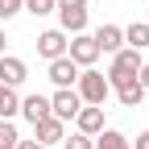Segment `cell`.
<instances>
[{"mask_svg":"<svg viewBox=\"0 0 149 149\" xmlns=\"http://www.w3.org/2000/svg\"><path fill=\"white\" fill-rule=\"evenodd\" d=\"M54 13H58V29L66 37L87 29V0H54Z\"/></svg>","mask_w":149,"mask_h":149,"instance_id":"3957f363","label":"cell"},{"mask_svg":"<svg viewBox=\"0 0 149 149\" xmlns=\"http://www.w3.org/2000/svg\"><path fill=\"white\" fill-rule=\"evenodd\" d=\"M100 128H104V108H91V104H83V108H79V116H74V133L95 137Z\"/></svg>","mask_w":149,"mask_h":149,"instance_id":"8fae6325","label":"cell"},{"mask_svg":"<svg viewBox=\"0 0 149 149\" xmlns=\"http://www.w3.org/2000/svg\"><path fill=\"white\" fill-rule=\"evenodd\" d=\"M145 95H149V91H145L141 83H128V87H120V91H116V100H120L124 108H137V104H145Z\"/></svg>","mask_w":149,"mask_h":149,"instance_id":"2e32d148","label":"cell"},{"mask_svg":"<svg viewBox=\"0 0 149 149\" xmlns=\"http://www.w3.org/2000/svg\"><path fill=\"white\" fill-rule=\"evenodd\" d=\"M95 149H128V137L120 128H100L95 133Z\"/></svg>","mask_w":149,"mask_h":149,"instance_id":"5bb4252c","label":"cell"},{"mask_svg":"<svg viewBox=\"0 0 149 149\" xmlns=\"http://www.w3.org/2000/svg\"><path fill=\"white\" fill-rule=\"evenodd\" d=\"M17 112H21L29 124L46 120V116H50V95H37V91H33V95H25V100H21V108H17Z\"/></svg>","mask_w":149,"mask_h":149,"instance_id":"7c38bea8","label":"cell"},{"mask_svg":"<svg viewBox=\"0 0 149 149\" xmlns=\"http://www.w3.org/2000/svg\"><path fill=\"white\" fill-rule=\"evenodd\" d=\"M25 79H29L25 58H17V54H4V58H0V83H4V87H21Z\"/></svg>","mask_w":149,"mask_h":149,"instance_id":"52a82bcc","label":"cell"},{"mask_svg":"<svg viewBox=\"0 0 149 149\" xmlns=\"http://www.w3.org/2000/svg\"><path fill=\"white\" fill-rule=\"evenodd\" d=\"M128 149H149V128H145V133H137V145H128Z\"/></svg>","mask_w":149,"mask_h":149,"instance_id":"7402d4cb","label":"cell"},{"mask_svg":"<svg viewBox=\"0 0 149 149\" xmlns=\"http://www.w3.org/2000/svg\"><path fill=\"white\" fill-rule=\"evenodd\" d=\"M137 70H141V50H116L112 54V66H108V87L112 91H120V87H128V83H137Z\"/></svg>","mask_w":149,"mask_h":149,"instance_id":"6da1fadb","label":"cell"},{"mask_svg":"<svg viewBox=\"0 0 149 149\" xmlns=\"http://www.w3.org/2000/svg\"><path fill=\"white\" fill-rule=\"evenodd\" d=\"M66 42H70V37L62 29H42V33H37V54H42L46 62H54V58L66 54Z\"/></svg>","mask_w":149,"mask_h":149,"instance_id":"8992f818","label":"cell"},{"mask_svg":"<svg viewBox=\"0 0 149 149\" xmlns=\"http://www.w3.org/2000/svg\"><path fill=\"white\" fill-rule=\"evenodd\" d=\"M4 46H8V37H4V29H0V58H4Z\"/></svg>","mask_w":149,"mask_h":149,"instance_id":"cb8c5ba5","label":"cell"},{"mask_svg":"<svg viewBox=\"0 0 149 149\" xmlns=\"http://www.w3.org/2000/svg\"><path fill=\"white\" fill-rule=\"evenodd\" d=\"M124 46H128V50H149V21L124 25Z\"/></svg>","mask_w":149,"mask_h":149,"instance_id":"4fadbf2b","label":"cell"},{"mask_svg":"<svg viewBox=\"0 0 149 149\" xmlns=\"http://www.w3.org/2000/svg\"><path fill=\"white\" fill-rule=\"evenodd\" d=\"M25 13L29 17H50L54 13V0H25Z\"/></svg>","mask_w":149,"mask_h":149,"instance_id":"ffe728a7","label":"cell"},{"mask_svg":"<svg viewBox=\"0 0 149 149\" xmlns=\"http://www.w3.org/2000/svg\"><path fill=\"white\" fill-rule=\"evenodd\" d=\"M17 108H21V95H17V87H4L0 83V120H13Z\"/></svg>","mask_w":149,"mask_h":149,"instance_id":"9a60e30c","label":"cell"},{"mask_svg":"<svg viewBox=\"0 0 149 149\" xmlns=\"http://www.w3.org/2000/svg\"><path fill=\"white\" fill-rule=\"evenodd\" d=\"M17 13H25V0H0V25L13 21Z\"/></svg>","mask_w":149,"mask_h":149,"instance_id":"d6986e66","label":"cell"},{"mask_svg":"<svg viewBox=\"0 0 149 149\" xmlns=\"http://www.w3.org/2000/svg\"><path fill=\"white\" fill-rule=\"evenodd\" d=\"M17 149H46L42 141H17Z\"/></svg>","mask_w":149,"mask_h":149,"instance_id":"603a6c76","label":"cell"},{"mask_svg":"<svg viewBox=\"0 0 149 149\" xmlns=\"http://www.w3.org/2000/svg\"><path fill=\"white\" fill-rule=\"evenodd\" d=\"M145 104H149V95H145Z\"/></svg>","mask_w":149,"mask_h":149,"instance_id":"d4e9b609","label":"cell"},{"mask_svg":"<svg viewBox=\"0 0 149 149\" xmlns=\"http://www.w3.org/2000/svg\"><path fill=\"white\" fill-rule=\"evenodd\" d=\"M17 141H21L17 124L13 120H0V149H17Z\"/></svg>","mask_w":149,"mask_h":149,"instance_id":"e0dca14e","label":"cell"},{"mask_svg":"<svg viewBox=\"0 0 149 149\" xmlns=\"http://www.w3.org/2000/svg\"><path fill=\"white\" fill-rule=\"evenodd\" d=\"M62 137H66V124H62L58 116H46V120H37V124H33V141H42L46 149H50L54 141H62Z\"/></svg>","mask_w":149,"mask_h":149,"instance_id":"9c48e42d","label":"cell"},{"mask_svg":"<svg viewBox=\"0 0 149 149\" xmlns=\"http://www.w3.org/2000/svg\"><path fill=\"white\" fill-rule=\"evenodd\" d=\"M91 37H95L100 54H116V50H124V29H120V25H100Z\"/></svg>","mask_w":149,"mask_h":149,"instance_id":"30bf717a","label":"cell"},{"mask_svg":"<svg viewBox=\"0 0 149 149\" xmlns=\"http://www.w3.org/2000/svg\"><path fill=\"white\" fill-rule=\"evenodd\" d=\"M66 58L74 62V66H95L100 62V46H95V37H91L87 29L83 33H70V42H66Z\"/></svg>","mask_w":149,"mask_h":149,"instance_id":"277c9868","label":"cell"},{"mask_svg":"<svg viewBox=\"0 0 149 149\" xmlns=\"http://www.w3.org/2000/svg\"><path fill=\"white\" fill-rule=\"evenodd\" d=\"M62 149H95V137H87V133H70V137H62Z\"/></svg>","mask_w":149,"mask_h":149,"instance_id":"ac0fdd59","label":"cell"},{"mask_svg":"<svg viewBox=\"0 0 149 149\" xmlns=\"http://www.w3.org/2000/svg\"><path fill=\"white\" fill-rule=\"evenodd\" d=\"M46 74H50V83H54V87H74V83H79V66H74L66 54H62V58H54Z\"/></svg>","mask_w":149,"mask_h":149,"instance_id":"ba28073f","label":"cell"},{"mask_svg":"<svg viewBox=\"0 0 149 149\" xmlns=\"http://www.w3.org/2000/svg\"><path fill=\"white\" fill-rule=\"evenodd\" d=\"M79 108H83V100H79L74 87H54V95H50V116H58V120L66 124V120L79 116Z\"/></svg>","mask_w":149,"mask_h":149,"instance_id":"5b68a950","label":"cell"},{"mask_svg":"<svg viewBox=\"0 0 149 149\" xmlns=\"http://www.w3.org/2000/svg\"><path fill=\"white\" fill-rule=\"evenodd\" d=\"M74 91H79V100H83V104H91V108H104V104H108V95H112L108 79H104L95 66H83V70H79V83H74Z\"/></svg>","mask_w":149,"mask_h":149,"instance_id":"7a4b0ae2","label":"cell"},{"mask_svg":"<svg viewBox=\"0 0 149 149\" xmlns=\"http://www.w3.org/2000/svg\"><path fill=\"white\" fill-rule=\"evenodd\" d=\"M137 83L149 91V62H141V70H137Z\"/></svg>","mask_w":149,"mask_h":149,"instance_id":"44dd1931","label":"cell"}]
</instances>
